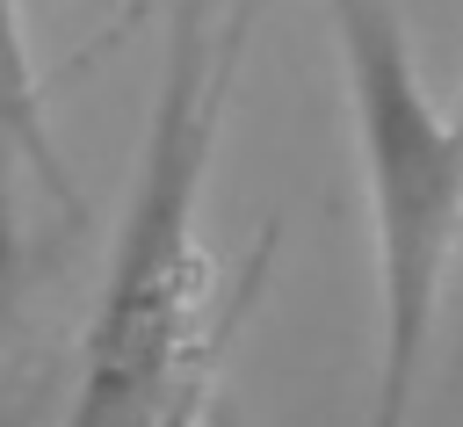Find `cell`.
<instances>
[{"mask_svg":"<svg viewBox=\"0 0 463 427\" xmlns=\"http://www.w3.org/2000/svg\"><path fill=\"white\" fill-rule=\"evenodd\" d=\"M246 36H253V0H239L224 22L210 0H166L159 87L137 138L130 203L109 232L65 427H203L210 420L224 347L253 311L275 253L268 239L246 261V275L217 297L210 246H203V188L217 166Z\"/></svg>","mask_w":463,"mask_h":427,"instance_id":"obj_1","label":"cell"},{"mask_svg":"<svg viewBox=\"0 0 463 427\" xmlns=\"http://www.w3.org/2000/svg\"><path fill=\"white\" fill-rule=\"evenodd\" d=\"M333 29L354 181L376 268V369L362 427H412L449 268L463 246V130L412 58L405 0H318Z\"/></svg>","mask_w":463,"mask_h":427,"instance_id":"obj_2","label":"cell"},{"mask_svg":"<svg viewBox=\"0 0 463 427\" xmlns=\"http://www.w3.org/2000/svg\"><path fill=\"white\" fill-rule=\"evenodd\" d=\"M0 166L29 174L65 217L80 210L72 174L58 159V138H51V109H43V80H36V58H29L22 0H0Z\"/></svg>","mask_w":463,"mask_h":427,"instance_id":"obj_3","label":"cell"},{"mask_svg":"<svg viewBox=\"0 0 463 427\" xmlns=\"http://www.w3.org/2000/svg\"><path fill=\"white\" fill-rule=\"evenodd\" d=\"M43 268H51V253H43V239L22 224V174L0 166V355L14 347V326H22Z\"/></svg>","mask_w":463,"mask_h":427,"instance_id":"obj_4","label":"cell"},{"mask_svg":"<svg viewBox=\"0 0 463 427\" xmlns=\"http://www.w3.org/2000/svg\"><path fill=\"white\" fill-rule=\"evenodd\" d=\"M449 109H456V130H463V94H456V101H449Z\"/></svg>","mask_w":463,"mask_h":427,"instance_id":"obj_5","label":"cell"}]
</instances>
